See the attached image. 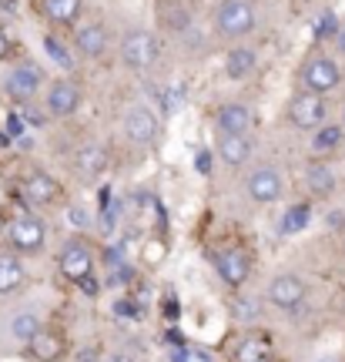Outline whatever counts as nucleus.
Segmentation results:
<instances>
[{
  "label": "nucleus",
  "instance_id": "aec40b11",
  "mask_svg": "<svg viewBox=\"0 0 345 362\" xmlns=\"http://www.w3.org/2000/svg\"><path fill=\"white\" fill-rule=\"evenodd\" d=\"M74 171L81 175V178H101L104 171H107V165H111V155H107V148H104L101 141H84V144H77V151H74Z\"/></svg>",
  "mask_w": 345,
  "mask_h": 362
},
{
  "label": "nucleus",
  "instance_id": "a878e982",
  "mask_svg": "<svg viewBox=\"0 0 345 362\" xmlns=\"http://www.w3.org/2000/svg\"><path fill=\"white\" fill-rule=\"evenodd\" d=\"M231 362H271V346L262 336H242L231 349Z\"/></svg>",
  "mask_w": 345,
  "mask_h": 362
},
{
  "label": "nucleus",
  "instance_id": "393cba45",
  "mask_svg": "<svg viewBox=\"0 0 345 362\" xmlns=\"http://www.w3.org/2000/svg\"><path fill=\"white\" fill-rule=\"evenodd\" d=\"M312 198L308 202H292L288 208H281L279 215V235L281 238H292V235H302L312 225Z\"/></svg>",
  "mask_w": 345,
  "mask_h": 362
},
{
  "label": "nucleus",
  "instance_id": "2f4dec72",
  "mask_svg": "<svg viewBox=\"0 0 345 362\" xmlns=\"http://www.w3.org/2000/svg\"><path fill=\"white\" fill-rule=\"evenodd\" d=\"M339 27H342V21L335 17V11H322L319 17H315V24H312V34H315V40H335V34H339Z\"/></svg>",
  "mask_w": 345,
  "mask_h": 362
},
{
  "label": "nucleus",
  "instance_id": "1a4fd4ad",
  "mask_svg": "<svg viewBox=\"0 0 345 362\" xmlns=\"http://www.w3.org/2000/svg\"><path fill=\"white\" fill-rule=\"evenodd\" d=\"M88 101L84 88L77 84L74 78H54L44 94H40V107L51 121H71V117L81 115V107Z\"/></svg>",
  "mask_w": 345,
  "mask_h": 362
},
{
  "label": "nucleus",
  "instance_id": "7ed1b4c3",
  "mask_svg": "<svg viewBox=\"0 0 345 362\" xmlns=\"http://www.w3.org/2000/svg\"><path fill=\"white\" fill-rule=\"evenodd\" d=\"M57 275L61 279H67V282H84L88 275H94L98 272V262H101V252H98V245L90 242V235H67L64 242H61V248H57Z\"/></svg>",
  "mask_w": 345,
  "mask_h": 362
},
{
  "label": "nucleus",
  "instance_id": "4468645a",
  "mask_svg": "<svg viewBox=\"0 0 345 362\" xmlns=\"http://www.w3.org/2000/svg\"><path fill=\"white\" fill-rule=\"evenodd\" d=\"M211 124H215V134H255L258 111L245 101H225L215 107Z\"/></svg>",
  "mask_w": 345,
  "mask_h": 362
},
{
  "label": "nucleus",
  "instance_id": "f3484780",
  "mask_svg": "<svg viewBox=\"0 0 345 362\" xmlns=\"http://www.w3.org/2000/svg\"><path fill=\"white\" fill-rule=\"evenodd\" d=\"M302 185L312 202H329L339 192V171L329 158H308L302 168Z\"/></svg>",
  "mask_w": 345,
  "mask_h": 362
},
{
  "label": "nucleus",
  "instance_id": "4c0bfd02",
  "mask_svg": "<svg viewBox=\"0 0 345 362\" xmlns=\"http://www.w3.org/2000/svg\"><path fill=\"white\" fill-rule=\"evenodd\" d=\"M7 54H11V34H7V30L0 27V64L7 61Z\"/></svg>",
  "mask_w": 345,
  "mask_h": 362
},
{
  "label": "nucleus",
  "instance_id": "cd10ccee",
  "mask_svg": "<svg viewBox=\"0 0 345 362\" xmlns=\"http://www.w3.org/2000/svg\"><path fill=\"white\" fill-rule=\"evenodd\" d=\"M158 17H161V27H165L168 34H188L194 27V13L192 7H185V4H168V7H161L158 11Z\"/></svg>",
  "mask_w": 345,
  "mask_h": 362
},
{
  "label": "nucleus",
  "instance_id": "0eeeda50",
  "mask_svg": "<svg viewBox=\"0 0 345 362\" xmlns=\"http://www.w3.org/2000/svg\"><path fill=\"white\" fill-rule=\"evenodd\" d=\"M285 121L298 134H315L322 124H329V98L315 94V90L295 88L288 104H285Z\"/></svg>",
  "mask_w": 345,
  "mask_h": 362
},
{
  "label": "nucleus",
  "instance_id": "a19ab883",
  "mask_svg": "<svg viewBox=\"0 0 345 362\" xmlns=\"http://www.w3.org/2000/svg\"><path fill=\"white\" fill-rule=\"evenodd\" d=\"M339 121H342V124H345V104H342V117H339Z\"/></svg>",
  "mask_w": 345,
  "mask_h": 362
},
{
  "label": "nucleus",
  "instance_id": "c85d7f7f",
  "mask_svg": "<svg viewBox=\"0 0 345 362\" xmlns=\"http://www.w3.org/2000/svg\"><path fill=\"white\" fill-rule=\"evenodd\" d=\"M64 218L71 221V228L81 235H88L90 228H98V211H90V205H84V202H67Z\"/></svg>",
  "mask_w": 345,
  "mask_h": 362
},
{
  "label": "nucleus",
  "instance_id": "37998d69",
  "mask_svg": "<svg viewBox=\"0 0 345 362\" xmlns=\"http://www.w3.org/2000/svg\"><path fill=\"white\" fill-rule=\"evenodd\" d=\"M342 161H345V148H342Z\"/></svg>",
  "mask_w": 345,
  "mask_h": 362
},
{
  "label": "nucleus",
  "instance_id": "c03bdc74",
  "mask_svg": "<svg viewBox=\"0 0 345 362\" xmlns=\"http://www.w3.org/2000/svg\"><path fill=\"white\" fill-rule=\"evenodd\" d=\"M342 252H345V242H342Z\"/></svg>",
  "mask_w": 345,
  "mask_h": 362
},
{
  "label": "nucleus",
  "instance_id": "2eb2a0df",
  "mask_svg": "<svg viewBox=\"0 0 345 362\" xmlns=\"http://www.w3.org/2000/svg\"><path fill=\"white\" fill-rule=\"evenodd\" d=\"M215 158L218 165H225L231 171H242L255 161V134H215Z\"/></svg>",
  "mask_w": 345,
  "mask_h": 362
},
{
  "label": "nucleus",
  "instance_id": "5701e85b",
  "mask_svg": "<svg viewBox=\"0 0 345 362\" xmlns=\"http://www.w3.org/2000/svg\"><path fill=\"white\" fill-rule=\"evenodd\" d=\"M67 349H71V346H67L64 332L47 325V329H44V332H40V336L27 346V356H30L34 362H61L67 356Z\"/></svg>",
  "mask_w": 345,
  "mask_h": 362
},
{
  "label": "nucleus",
  "instance_id": "7c9ffc66",
  "mask_svg": "<svg viewBox=\"0 0 345 362\" xmlns=\"http://www.w3.org/2000/svg\"><path fill=\"white\" fill-rule=\"evenodd\" d=\"M111 315L128 319V322H138V319H144V309H141V302L134 296H117L115 302H111Z\"/></svg>",
  "mask_w": 345,
  "mask_h": 362
},
{
  "label": "nucleus",
  "instance_id": "412c9836",
  "mask_svg": "<svg viewBox=\"0 0 345 362\" xmlns=\"http://www.w3.org/2000/svg\"><path fill=\"white\" fill-rule=\"evenodd\" d=\"M44 21L61 30H74L84 21V0H37Z\"/></svg>",
  "mask_w": 345,
  "mask_h": 362
},
{
  "label": "nucleus",
  "instance_id": "9b49d317",
  "mask_svg": "<svg viewBox=\"0 0 345 362\" xmlns=\"http://www.w3.org/2000/svg\"><path fill=\"white\" fill-rule=\"evenodd\" d=\"M242 192L255 205H279L288 192V181H285V171L279 165H255L242 178Z\"/></svg>",
  "mask_w": 345,
  "mask_h": 362
},
{
  "label": "nucleus",
  "instance_id": "9d476101",
  "mask_svg": "<svg viewBox=\"0 0 345 362\" xmlns=\"http://www.w3.org/2000/svg\"><path fill=\"white\" fill-rule=\"evenodd\" d=\"M211 269H215L218 282L225 285L228 292H242L245 285L252 282L255 272V259L252 252H245L242 245H225L211 252Z\"/></svg>",
  "mask_w": 345,
  "mask_h": 362
},
{
  "label": "nucleus",
  "instance_id": "6e6552de",
  "mask_svg": "<svg viewBox=\"0 0 345 362\" xmlns=\"http://www.w3.org/2000/svg\"><path fill=\"white\" fill-rule=\"evenodd\" d=\"M121 134L134 148H154L161 141V134H165V117L158 115L148 101H134L121 115Z\"/></svg>",
  "mask_w": 345,
  "mask_h": 362
},
{
  "label": "nucleus",
  "instance_id": "c9c22d12",
  "mask_svg": "<svg viewBox=\"0 0 345 362\" xmlns=\"http://www.w3.org/2000/svg\"><path fill=\"white\" fill-rule=\"evenodd\" d=\"M77 292H81V296H88V298H98V296H101V282H98V272H94V275H88L84 282H77Z\"/></svg>",
  "mask_w": 345,
  "mask_h": 362
},
{
  "label": "nucleus",
  "instance_id": "ea45409f",
  "mask_svg": "<svg viewBox=\"0 0 345 362\" xmlns=\"http://www.w3.org/2000/svg\"><path fill=\"white\" fill-rule=\"evenodd\" d=\"M335 54H339V57H342L345 61V21H342V27H339V34H335Z\"/></svg>",
  "mask_w": 345,
  "mask_h": 362
},
{
  "label": "nucleus",
  "instance_id": "4be33fe9",
  "mask_svg": "<svg viewBox=\"0 0 345 362\" xmlns=\"http://www.w3.org/2000/svg\"><path fill=\"white\" fill-rule=\"evenodd\" d=\"M44 329H47V322H44V315H40L37 309H17L11 319H7V336H11L13 342H21L24 349Z\"/></svg>",
  "mask_w": 345,
  "mask_h": 362
},
{
  "label": "nucleus",
  "instance_id": "f257e3e1",
  "mask_svg": "<svg viewBox=\"0 0 345 362\" xmlns=\"http://www.w3.org/2000/svg\"><path fill=\"white\" fill-rule=\"evenodd\" d=\"M47 67L34 61V57H17L13 64H7L4 78H0V90L4 98L13 101L17 107H27L30 101H40V94L47 88Z\"/></svg>",
  "mask_w": 345,
  "mask_h": 362
},
{
  "label": "nucleus",
  "instance_id": "b1692460",
  "mask_svg": "<svg viewBox=\"0 0 345 362\" xmlns=\"http://www.w3.org/2000/svg\"><path fill=\"white\" fill-rule=\"evenodd\" d=\"M342 148H345V124L342 121H329V124H322L315 134H308V151H312V158L342 155Z\"/></svg>",
  "mask_w": 345,
  "mask_h": 362
},
{
  "label": "nucleus",
  "instance_id": "6ab92c4d",
  "mask_svg": "<svg viewBox=\"0 0 345 362\" xmlns=\"http://www.w3.org/2000/svg\"><path fill=\"white\" fill-rule=\"evenodd\" d=\"M258 61H262V57H258V47L245 44V40L242 44H235V47L225 51V61H221V64H225V78L235 81V84H238V81L255 78Z\"/></svg>",
  "mask_w": 345,
  "mask_h": 362
},
{
  "label": "nucleus",
  "instance_id": "79ce46f5",
  "mask_svg": "<svg viewBox=\"0 0 345 362\" xmlns=\"http://www.w3.org/2000/svg\"><path fill=\"white\" fill-rule=\"evenodd\" d=\"M319 362H335V359H319Z\"/></svg>",
  "mask_w": 345,
  "mask_h": 362
},
{
  "label": "nucleus",
  "instance_id": "e433bc0d",
  "mask_svg": "<svg viewBox=\"0 0 345 362\" xmlns=\"http://www.w3.org/2000/svg\"><path fill=\"white\" fill-rule=\"evenodd\" d=\"M104 362H138V359H134L131 352H124V349H115V352H107V356H104Z\"/></svg>",
  "mask_w": 345,
  "mask_h": 362
},
{
  "label": "nucleus",
  "instance_id": "dca6fc26",
  "mask_svg": "<svg viewBox=\"0 0 345 362\" xmlns=\"http://www.w3.org/2000/svg\"><path fill=\"white\" fill-rule=\"evenodd\" d=\"M21 192H24L27 205L47 208V205H57V202L64 198V185L47 168H30L24 175V181H21Z\"/></svg>",
  "mask_w": 345,
  "mask_h": 362
},
{
  "label": "nucleus",
  "instance_id": "f704fd0d",
  "mask_svg": "<svg viewBox=\"0 0 345 362\" xmlns=\"http://www.w3.org/2000/svg\"><path fill=\"white\" fill-rule=\"evenodd\" d=\"M107 352H101V346H81L74 352V362H104Z\"/></svg>",
  "mask_w": 345,
  "mask_h": 362
},
{
  "label": "nucleus",
  "instance_id": "39448f33",
  "mask_svg": "<svg viewBox=\"0 0 345 362\" xmlns=\"http://www.w3.org/2000/svg\"><path fill=\"white\" fill-rule=\"evenodd\" d=\"M117 57L121 64L134 74H148L161 61V37L148 27H128L117 40Z\"/></svg>",
  "mask_w": 345,
  "mask_h": 362
},
{
  "label": "nucleus",
  "instance_id": "58836bf2",
  "mask_svg": "<svg viewBox=\"0 0 345 362\" xmlns=\"http://www.w3.org/2000/svg\"><path fill=\"white\" fill-rule=\"evenodd\" d=\"M7 128H11V138H21V134H24V121L17 115H11L7 117Z\"/></svg>",
  "mask_w": 345,
  "mask_h": 362
},
{
  "label": "nucleus",
  "instance_id": "20e7f679",
  "mask_svg": "<svg viewBox=\"0 0 345 362\" xmlns=\"http://www.w3.org/2000/svg\"><path fill=\"white\" fill-rule=\"evenodd\" d=\"M295 78H298V88L305 90H315V94H335V90L342 88L345 81V71H342V57L339 54H329V51H312L298 64L295 71Z\"/></svg>",
  "mask_w": 345,
  "mask_h": 362
},
{
  "label": "nucleus",
  "instance_id": "423d86ee",
  "mask_svg": "<svg viewBox=\"0 0 345 362\" xmlns=\"http://www.w3.org/2000/svg\"><path fill=\"white\" fill-rule=\"evenodd\" d=\"M4 235H7V245H11L13 252H21V255L27 259V255H40V252L47 248L51 228H47L44 215H37V211L24 208V211H17V215L7 221Z\"/></svg>",
  "mask_w": 345,
  "mask_h": 362
},
{
  "label": "nucleus",
  "instance_id": "c756f323",
  "mask_svg": "<svg viewBox=\"0 0 345 362\" xmlns=\"http://www.w3.org/2000/svg\"><path fill=\"white\" fill-rule=\"evenodd\" d=\"M44 51H47V57H51L54 64H61L64 71H71L77 61L74 51H71V44H64L57 34H44Z\"/></svg>",
  "mask_w": 345,
  "mask_h": 362
},
{
  "label": "nucleus",
  "instance_id": "ddd939ff",
  "mask_svg": "<svg viewBox=\"0 0 345 362\" xmlns=\"http://www.w3.org/2000/svg\"><path fill=\"white\" fill-rule=\"evenodd\" d=\"M305 298H308V282L302 275H295V272H279V275H271L269 285H265V302L281 312L302 309Z\"/></svg>",
  "mask_w": 345,
  "mask_h": 362
},
{
  "label": "nucleus",
  "instance_id": "a211bd4d",
  "mask_svg": "<svg viewBox=\"0 0 345 362\" xmlns=\"http://www.w3.org/2000/svg\"><path fill=\"white\" fill-rule=\"evenodd\" d=\"M27 282V265H24V255L13 252L11 245L0 248V298H11L17 296Z\"/></svg>",
  "mask_w": 345,
  "mask_h": 362
},
{
  "label": "nucleus",
  "instance_id": "bb28decb",
  "mask_svg": "<svg viewBox=\"0 0 345 362\" xmlns=\"http://www.w3.org/2000/svg\"><path fill=\"white\" fill-rule=\"evenodd\" d=\"M231 319L235 322H242V325H255L258 319H262V298L258 296H248V292H231Z\"/></svg>",
  "mask_w": 345,
  "mask_h": 362
},
{
  "label": "nucleus",
  "instance_id": "f03ea898",
  "mask_svg": "<svg viewBox=\"0 0 345 362\" xmlns=\"http://www.w3.org/2000/svg\"><path fill=\"white\" fill-rule=\"evenodd\" d=\"M258 30V4L255 0H218L211 11V34L218 40L242 44Z\"/></svg>",
  "mask_w": 345,
  "mask_h": 362
},
{
  "label": "nucleus",
  "instance_id": "f8f14e48",
  "mask_svg": "<svg viewBox=\"0 0 345 362\" xmlns=\"http://www.w3.org/2000/svg\"><path fill=\"white\" fill-rule=\"evenodd\" d=\"M115 47L111 40V30L104 21H81V24L71 30V51L81 64H98L104 61L107 54Z\"/></svg>",
  "mask_w": 345,
  "mask_h": 362
},
{
  "label": "nucleus",
  "instance_id": "72a5a7b5",
  "mask_svg": "<svg viewBox=\"0 0 345 362\" xmlns=\"http://www.w3.org/2000/svg\"><path fill=\"white\" fill-rule=\"evenodd\" d=\"M215 148H198V155H194V171L198 175H211V165H215Z\"/></svg>",
  "mask_w": 345,
  "mask_h": 362
},
{
  "label": "nucleus",
  "instance_id": "473e14b6",
  "mask_svg": "<svg viewBox=\"0 0 345 362\" xmlns=\"http://www.w3.org/2000/svg\"><path fill=\"white\" fill-rule=\"evenodd\" d=\"M171 362H215V356H211L205 346H194V342H188V346H181V349L171 352Z\"/></svg>",
  "mask_w": 345,
  "mask_h": 362
}]
</instances>
